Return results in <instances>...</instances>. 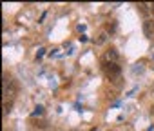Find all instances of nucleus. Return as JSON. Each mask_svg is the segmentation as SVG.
I'll list each match as a JSON object with an SVG mask.
<instances>
[{"instance_id": "obj_11", "label": "nucleus", "mask_w": 154, "mask_h": 131, "mask_svg": "<svg viewBox=\"0 0 154 131\" xmlns=\"http://www.w3.org/2000/svg\"><path fill=\"white\" fill-rule=\"evenodd\" d=\"M152 13H154V6H152Z\"/></svg>"}, {"instance_id": "obj_10", "label": "nucleus", "mask_w": 154, "mask_h": 131, "mask_svg": "<svg viewBox=\"0 0 154 131\" xmlns=\"http://www.w3.org/2000/svg\"><path fill=\"white\" fill-rule=\"evenodd\" d=\"M150 115H152V117H154V106H152V107H150Z\"/></svg>"}, {"instance_id": "obj_3", "label": "nucleus", "mask_w": 154, "mask_h": 131, "mask_svg": "<svg viewBox=\"0 0 154 131\" xmlns=\"http://www.w3.org/2000/svg\"><path fill=\"white\" fill-rule=\"evenodd\" d=\"M118 58H120V53H118L114 47H111V49L105 53V60H107V62H114V64H116Z\"/></svg>"}, {"instance_id": "obj_9", "label": "nucleus", "mask_w": 154, "mask_h": 131, "mask_svg": "<svg viewBox=\"0 0 154 131\" xmlns=\"http://www.w3.org/2000/svg\"><path fill=\"white\" fill-rule=\"evenodd\" d=\"M107 29H109V31H114V29H116V24H109Z\"/></svg>"}, {"instance_id": "obj_1", "label": "nucleus", "mask_w": 154, "mask_h": 131, "mask_svg": "<svg viewBox=\"0 0 154 131\" xmlns=\"http://www.w3.org/2000/svg\"><path fill=\"white\" fill-rule=\"evenodd\" d=\"M103 69H105V73H107L109 77H118V75H120V68H118L114 62H105V64H103Z\"/></svg>"}, {"instance_id": "obj_4", "label": "nucleus", "mask_w": 154, "mask_h": 131, "mask_svg": "<svg viewBox=\"0 0 154 131\" xmlns=\"http://www.w3.org/2000/svg\"><path fill=\"white\" fill-rule=\"evenodd\" d=\"M105 42H107V33H105V31L98 33L96 38H94V44H96V46H102V44H105Z\"/></svg>"}, {"instance_id": "obj_2", "label": "nucleus", "mask_w": 154, "mask_h": 131, "mask_svg": "<svg viewBox=\"0 0 154 131\" xmlns=\"http://www.w3.org/2000/svg\"><path fill=\"white\" fill-rule=\"evenodd\" d=\"M143 33H145V37H154V20H150V18H147L145 22H143Z\"/></svg>"}, {"instance_id": "obj_6", "label": "nucleus", "mask_w": 154, "mask_h": 131, "mask_svg": "<svg viewBox=\"0 0 154 131\" xmlns=\"http://www.w3.org/2000/svg\"><path fill=\"white\" fill-rule=\"evenodd\" d=\"M9 111H11V102H9V104H8V102H6V104H4V113H6V115H8V113H9Z\"/></svg>"}, {"instance_id": "obj_5", "label": "nucleus", "mask_w": 154, "mask_h": 131, "mask_svg": "<svg viewBox=\"0 0 154 131\" xmlns=\"http://www.w3.org/2000/svg\"><path fill=\"white\" fill-rule=\"evenodd\" d=\"M42 113H44V107H42V106H36L35 111H33V117H38V115H42Z\"/></svg>"}, {"instance_id": "obj_7", "label": "nucleus", "mask_w": 154, "mask_h": 131, "mask_svg": "<svg viewBox=\"0 0 154 131\" xmlns=\"http://www.w3.org/2000/svg\"><path fill=\"white\" fill-rule=\"evenodd\" d=\"M44 51H45V49H44V47H40V49H38V53H36V58H42V56H44Z\"/></svg>"}, {"instance_id": "obj_8", "label": "nucleus", "mask_w": 154, "mask_h": 131, "mask_svg": "<svg viewBox=\"0 0 154 131\" xmlns=\"http://www.w3.org/2000/svg\"><path fill=\"white\" fill-rule=\"evenodd\" d=\"M138 8H140V11H141V13H145V11H147V4H140Z\"/></svg>"}]
</instances>
